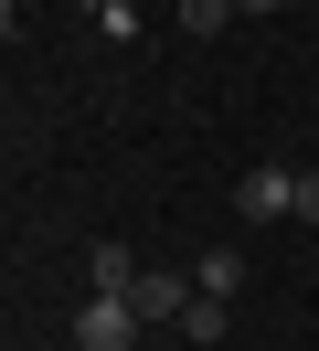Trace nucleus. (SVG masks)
<instances>
[{
  "instance_id": "6e6552de",
  "label": "nucleus",
  "mask_w": 319,
  "mask_h": 351,
  "mask_svg": "<svg viewBox=\"0 0 319 351\" xmlns=\"http://www.w3.org/2000/svg\"><path fill=\"white\" fill-rule=\"evenodd\" d=\"M287 223H319V171H298V213Z\"/></svg>"
},
{
  "instance_id": "9d476101",
  "label": "nucleus",
  "mask_w": 319,
  "mask_h": 351,
  "mask_svg": "<svg viewBox=\"0 0 319 351\" xmlns=\"http://www.w3.org/2000/svg\"><path fill=\"white\" fill-rule=\"evenodd\" d=\"M85 11H117V0H85Z\"/></svg>"
},
{
  "instance_id": "7ed1b4c3",
  "label": "nucleus",
  "mask_w": 319,
  "mask_h": 351,
  "mask_svg": "<svg viewBox=\"0 0 319 351\" xmlns=\"http://www.w3.org/2000/svg\"><path fill=\"white\" fill-rule=\"evenodd\" d=\"M128 308H139L149 330H160V319H181V308H191V277H170V266H139V287H128Z\"/></svg>"
},
{
  "instance_id": "0eeeda50",
  "label": "nucleus",
  "mask_w": 319,
  "mask_h": 351,
  "mask_svg": "<svg viewBox=\"0 0 319 351\" xmlns=\"http://www.w3.org/2000/svg\"><path fill=\"white\" fill-rule=\"evenodd\" d=\"M224 22H245L234 0H181V32H224Z\"/></svg>"
},
{
  "instance_id": "423d86ee",
  "label": "nucleus",
  "mask_w": 319,
  "mask_h": 351,
  "mask_svg": "<svg viewBox=\"0 0 319 351\" xmlns=\"http://www.w3.org/2000/svg\"><path fill=\"white\" fill-rule=\"evenodd\" d=\"M128 287H139V256L128 245H96V298H128Z\"/></svg>"
},
{
  "instance_id": "1a4fd4ad",
  "label": "nucleus",
  "mask_w": 319,
  "mask_h": 351,
  "mask_svg": "<svg viewBox=\"0 0 319 351\" xmlns=\"http://www.w3.org/2000/svg\"><path fill=\"white\" fill-rule=\"evenodd\" d=\"M234 11H276V0H234Z\"/></svg>"
},
{
  "instance_id": "f257e3e1",
  "label": "nucleus",
  "mask_w": 319,
  "mask_h": 351,
  "mask_svg": "<svg viewBox=\"0 0 319 351\" xmlns=\"http://www.w3.org/2000/svg\"><path fill=\"white\" fill-rule=\"evenodd\" d=\"M139 308H128V298H85L75 308V351H139Z\"/></svg>"
},
{
  "instance_id": "f03ea898",
  "label": "nucleus",
  "mask_w": 319,
  "mask_h": 351,
  "mask_svg": "<svg viewBox=\"0 0 319 351\" xmlns=\"http://www.w3.org/2000/svg\"><path fill=\"white\" fill-rule=\"evenodd\" d=\"M234 213H245V223L298 213V171H245V181H234Z\"/></svg>"
},
{
  "instance_id": "20e7f679",
  "label": "nucleus",
  "mask_w": 319,
  "mask_h": 351,
  "mask_svg": "<svg viewBox=\"0 0 319 351\" xmlns=\"http://www.w3.org/2000/svg\"><path fill=\"white\" fill-rule=\"evenodd\" d=\"M234 330V298H202V287H191V308H181V351H213Z\"/></svg>"
},
{
  "instance_id": "39448f33",
  "label": "nucleus",
  "mask_w": 319,
  "mask_h": 351,
  "mask_svg": "<svg viewBox=\"0 0 319 351\" xmlns=\"http://www.w3.org/2000/svg\"><path fill=\"white\" fill-rule=\"evenodd\" d=\"M191 287H202V298H234V287H245V245H213V256H191Z\"/></svg>"
}]
</instances>
